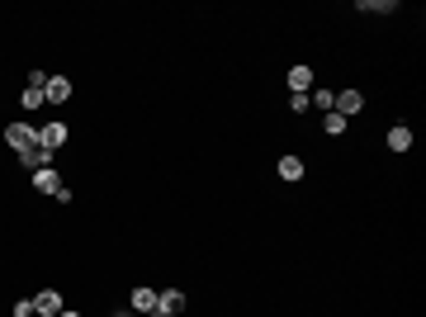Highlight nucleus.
<instances>
[{
  "instance_id": "f257e3e1",
  "label": "nucleus",
  "mask_w": 426,
  "mask_h": 317,
  "mask_svg": "<svg viewBox=\"0 0 426 317\" xmlns=\"http://www.w3.org/2000/svg\"><path fill=\"white\" fill-rule=\"evenodd\" d=\"M62 142H67V123H62V119H52V123H43V128H38V147L57 152Z\"/></svg>"
},
{
  "instance_id": "f03ea898",
  "label": "nucleus",
  "mask_w": 426,
  "mask_h": 317,
  "mask_svg": "<svg viewBox=\"0 0 426 317\" xmlns=\"http://www.w3.org/2000/svg\"><path fill=\"white\" fill-rule=\"evenodd\" d=\"M34 190H38V195H62L67 185H62V175H57L52 166H43V171H34Z\"/></svg>"
},
{
  "instance_id": "7ed1b4c3",
  "label": "nucleus",
  "mask_w": 426,
  "mask_h": 317,
  "mask_svg": "<svg viewBox=\"0 0 426 317\" xmlns=\"http://www.w3.org/2000/svg\"><path fill=\"white\" fill-rule=\"evenodd\" d=\"M332 109H337L341 119H350V114H360V109H365V95H360V90H341Z\"/></svg>"
},
{
  "instance_id": "20e7f679",
  "label": "nucleus",
  "mask_w": 426,
  "mask_h": 317,
  "mask_svg": "<svg viewBox=\"0 0 426 317\" xmlns=\"http://www.w3.org/2000/svg\"><path fill=\"white\" fill-rule=\"evenodd\" d=\"M43 100H52V105H67V100H71V80H67V76H47Z\"/></svg>"
},
{
  "instance_id": "39448f33",
  "label": "nucleus",
  "mask_w": 426,
  "mask_h": 317,
  "mask_svg": "<svg viewBox=\"0 0 426 317\" xmlns=\"http://www.w3.org/2000/svg\"><path fill=\"white\" fill-rule=\"evenodd\" d=\"M34 313H43V317H57V313H62V294H57V289H43L38 298H34Z\"/></svg>"
},
{
  "instance_id": "423d86ee",
  "label": "nucleus",
  "mask_w": 426,
  "mask_h": 317,
  "mask_svg": "<svg viewBox=\"0 0 426 317\" xmlns=\"http://www.w3.org/2000/svg\"><path fill=\"white\" fill-rule=\"evenodd\" d=\"M157 313H185V294L180 289H166V294H157Z\"/></svg>"
},
{
  "instance_id": "0eeeda50",
  "label": "nucleus",
  "mask_w": 426,
  "mask_h": 317,
  "mask_svg": "<svg viewBox=\"0 0 426 317\" xmlns=\"http://www.w3.org/2000/svg\"><path fill=\"white\" fill-rule=\"evenodd\" d=\"M388 147H393V152H412V128H407V123H393V128H388Z\"/></svg>"
},
{
  "instance_id": "6e6552de",
  "label": "nucleus",
  "mask_w": 426,
  "mask_h": 317,
  "mask_svg": "<svg viewBox=\"0 0 426 317\" xmlns=\"http://www.w3.org/2000/svg\"><path fill=\"white\" fill-rule=\"evenodd\" d=\"M133 313H157V289L137 284V289H133Z\"/></svg>"
},
{
  "instance_id": "1a4fd4ad",
  "label": "nucleus",
  "mask_w": 426,
  "mask_h": 317,
  "mask_svg": "<svg viewBox=\"0 0 426 317\" xmlns=\"http://www.w3.org/2000/svg\"><path fill=\"white\" fill-rule=\"evenodd\" d=\"M308 105H317L322 114H332V105H337V90H313V95H308Z\"/></svg>"
},
{
  "instance_id": "9d476101",
  "label": "nucleus",
  "mask_w": 426,
  "mask_h": 317,
  "mask_svg": "<svg viewBox=\"0 0 426 317\" xmlns=\"http://www.w3.org/2000/svg\"><path fill=\"white\" fill-rule=\"evenodd\" d=\"M308 85H313V72H308V67H294V72H289V90H303V95H308Z\"/></svg>"
},
{
  "instance_id": "9b49d317",
  "label": "nucleus",
  "mask_w": 426,
  "mask_h": 317,
  "mask_svg": "<svg viewBox=\"0 0 426 317\" xmlns=\"http://www.w3.org/2000/svg\"><path fill=\"white\" fill-rule=\"evenodd\" d=\"M280 175H284V180H298V175H303V161H298V157H280Z\"/></svg>"
},
{
  "instance_id": "f8f14e48",
  "label": "nucleus",
  "mask_w": 426,
  "mask_h": 317,
  "mask_svg": "<svg viewBox=\"0 0 426 317\" xmlns=\"http://www.w3.org/2000/svg\"><path fill=\"white\" fill-rule=\"evenodd\" d=\"M360 10H365V14H393V10H398V0H383V5H374V0H360Z\"/></svg>"
},
{
  "instance_id": "ddd939ff",
  "label": "nucleus",
  "mask_w": 426,
  "mask_h": 317,
  "mask_svg": "<svg viewBox=\"0 0 426 317\" xmlns=\"http://www.w3.org/2000/svg\"><path fill=\"white\" fill-rule=\"evenodd\" d=\"M322 128H327V133H332V138H341V133H346V119H341L337 109H332V114H327V119H322Z\"/></svg>"
},
{
  "instance_id": "4468645a",
  "label": "nucleus",
  "mask_w": 426,
  "mask_h": 317,
  "mask_svg": "<svg viewBox=\"0 0 426 317\" xmlns=\"http://www.w3.org/2000/svg\"><path fill=\"white\" fill-rule=\"evenodd\" d=\"M43 90H47V85H29V90H24V109H38V105H43Z\"/></svg>"
},
{
  "instance_id": "2eb2a0df",
  "label": "nucleus",
  "mask_w": 426,
  "mask_h": 317,
  "mask_svg": "<svg viewBox=\"0 0 426 317\" xmlns=\"http://www.w3.org/2000/svg\"><path fill=\"white\" fill-rule=\"evenodd\" d=\"M289 109H294V114H308L313 105H308V95H303V90H294V95H289Z\"/></svg>"
},
{
  "instance_id": "dca6fc26",
  "label": "nucleus",
  "mask_w": 426,
  "mask_h": 317,
  "mask_svg": "<svg viewBox=\"0 0 426 317\" xmlns=\"http://www.w3.org/2000/svg\"><path fill=\"white\" fill-rule=\"evenodd\" d=\"M14 317H34V303L24 298V303H14Z\"/></svg>"
},
{
  "instance_id": "f3484780",
  "label": "nucleus",
  "mask_w": 426,
  "mask_h": 317,
  "mask_svg": "<svg viewBox=\"0 0 426 317\" xmlns=\"http://www.w3.org/2000/svg\"><path fill=\"white\" fill-rule=\"evenodd\" d=\"M57 317H81V313H76V308H62V313H57Z\"/></svg>"
},
{
  "instance_id": "a211bd4d",
  "label": "nucleus",
  "mask_w": 426,
  "mask_h": 317,
  "mask_svg": "<svg viewBox=\"0 0 426 317\" xmlns=\"http://www.w3.org/2000/svg\"><path fill=\"white\" fill-rule=\"evenodd\" d=\"M114 317H133V313H114Z\"/></svg>"
},
{
  "instance_id": "6ab92c4d",
  "label": "nucleus",
  "mask_w": 426,
  "mask_h": 317,
  "mask_svg": "<svg viewBox=\"0 0 426 317\" xmlns=\"http://www.w3.org/2000/svg\"><path fill=\"white\" fill-rule=\"evenodd\" d=\"M157 317H175V313H157Z\"/></svg>"
}]
</instances>
